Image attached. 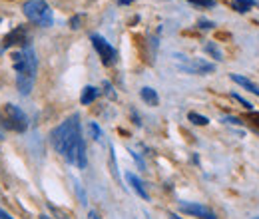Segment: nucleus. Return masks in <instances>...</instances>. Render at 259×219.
Returning a JSON list of instances; mask_svg holds the SVG:
<instances>
[{
	"mask_svg": "<svg viewBox=\"0 0 259 219\" xmlns=\"http://www.w3.org/2000/svg\"><path fill=\"white\" fill-rule=\"evenodd\" d=\"M84 138H82V132H80V116L78 114L70 116L58 127H54L52 134H50L52 148L60 156H64L68 163H76V150H78V144Z\"/></svg>",
	"mask_w": 259,
	"mask_h": 219,
	"instance_id": "nucleus-1",
	"label": "nucleus"
},
{
	"mask_svg": "<svg viewBox=\"0 0 259 219\" xmlns=\"http://www.w3.org/2000/svg\"><path fill=\"white\" fill-rule=\"evenodd\" d=\"M12 64L16 70V88L22 96H28L32 92L36 82V70H38V58L32 46L24 48L22 52L12 54Z\"/></svg>",
	"mask_w": 259,
	"mask_h": 219,
	"instance_id": "nucleus-2",
	"label": "nucleus"
},
{
	"mask_svg": "<svg viewBox=\"0 0 259 219\" xmlns=\"http://www.w3.org/2000/svg\"><path fill=\"white\" fill-rule=\"evenodd\" d=\"M0 127L16 134H24L28 129V116L14 104H6L0 108Z\"/></svg>",
	"mask_w": 259,
	"mask_h": 219,
	"instance_id": "nucleus-3",
	"label": "nucleus"
},
{
	"mask_svg": "<svg viewBox=\"0 0 259 219\" xmlns=\"http://www.w3.org/2000/svg\"><path fill=\"white\" fill-rule=\"evenodd\" d=\"M22 12L30 22L38 24V26H44V28L50 26L52 20H54L52 8H50V4L46 0H28V2H24L22 4Z\"/></svg>",
	"mask_w": 259,
	"mask_h": 219,
	"instance_id": "nucleus-4",
	"label": "nucleus"
},
{
	"mask_svg": "<svg viewBox=\"0 0 259 219\" xmlns=\"http://www.w3.org/2000/svg\"><path fill=\"white\" fill-rule=\"evenodd\" d=\"M178 70L186 72V74H194V76H205L215 72V64L205 62L201 58H184L178 56Z\"/></svg>",
	"mask_w": 259,
	"mask_h": 219,
	"instance_id": "nucleus-5",
	"label": "nucleus"
},
{
	"mask_svg": "<svg viewBox=\"0 0 259 219\" xmlns=\"http://www.w3.org/2000/svg\"><path fill=\"white\" fill-rule=\"evenodd\" d=\"M90 40H92V46L96 48L98 56H100V60H102V64L104 66H110V64L116 62V50L112 48V44L104 38V36H100V34H92L90 36Z\"/></svg>",
	"mask_w": 259,
	"mask_h": 219,
	"instance_id": "nucleus-6",
	"label": "nucleus"
},
{
	"mask_svg": "<svg viewBox=\"0 0 259 219\" xmlns=\"http://www.w3.org/2000/svg\"><path fill=\"white\" fill-rule=\"evenodd\" d=\"M180 211H182V213H188V215H192V217H197V219H218L213 209H209V207L203 205V203H195V201H182V203H180Z\"/></svg>",
	"mask_w": 259,
	"mask_h": 219,
	"instance_id": "nucleus-7",
	"label": "nucleus"
},
{
	"mask_svg": "<svg viewBox=\"0 0 259 219\" xmlns=\"http://www.w3.org/2000/svg\"><path fill=\"white\" fill-rule=\"evenodd\" d=\"M26 36H28V32L24 26H18V28H14L12 32H8L6 36H4V48H10V46H14V44H22L24 40H26Z\"/></svg>",
	"mask_w": 259,
	"mask_h": 219,
	"instance_id": "nucleus-8",
	"label": "nucleus"
},
{
	"mask_svg": "<svg viewBox=\"0 0 259 219\" xmlns=\"http://www.w3.org/2000/svg\"><path fill=\"white\" fill-rule=\"evenodd\" d=\"M126 180H128V184L132 186V189L142 197V199H150V195H148V191H146V188H144V182L138 178V176H134V173H126Z\"/></svg>",
	"mask_w": 259,
	"mask_h": 219,
	"instance_id": "nucleus-9",
	"label": "nucleus"
},
{
	"mask_svg": "<svg viewBox=\"0 0 259 219\" xmlns=\"http://www.w3.org/2000/svg\"><path fill=\"white\" fill-rule=\"evenodd\" d=\"M229 78H231L235 84L243 86L247 92H251V94H255L259 98V86H257V84H253L251 80H247V78H243V76H239V74H229Z\"/></svg>",
	"mask_w": 259,
	"mask_h": 219,
	"instance_id": "nucleus-10",
	"label": "nucleus"
},
{
	"mask_svg": "<svg viewBox=\"0 0 259 219\" xmlns=\"http://www.w3.org/2000/svg\"><path fill=\"white\" fill-rule=\"evenodd\" d=\"M140 98H142L148 106H158V104H160V96H158V92H156L154 88H148V86L140 90Z\"/></svg>",
	"mask_w": 259,
	"mask_h": 219,
	"instance_id": "nucleus-11",
	"label": "nucleus"
},
{
	"mask_svg": "<svg viewBox=\"0 0 259 219\" xmlns=\"http://www.w3.org/2000/svg\"><path fill=\"white\" fill-rule=\"evenodd\" d=\"M98 96H100V90H98V88H94V86H86V88L82 90V94H80V104H82V106H90Z\"/></svg>",
	"mask_w": 259,
	"mask_h": 219,
	"instance_id": "nucleus-12",
	"label": "nucleus"
},
{
	"mask_svg": "<svg viewBox=\"0 0 259 219\" xmlns=\"http://www.w3.org/2000/svg\"><path fill=\"white\" fill-rule=\"evenodd\" d=\"M74 165H78L80 169H86V165H88V156H86V142H84V140L78 144V150H76V163H74Z\"/></svg>",
	"mask_w": 259,
	"mask_h": 219,
	"instance_id": "nucleus-13",
	"label": "nucleus"
},
{
	"mask_svg": "<svg viewBox=\"0 0 259 219\" xmlns=\"http://www.w3.org/2000/svg\"><path fill=\"white\" fill-rule=\"evenodd\" d=\"M253 6H255V0H233V8H235L239 14L249 12Z\"/></svg>",
	"mask_w": 259,
	"mask_h": 219,
	"instance_id": "nucleus-14",
	"label": "nucleus"
},
{
	"mask_svg": "<svg viewBox=\"0 0 259 219\" xmlns=\"http://www.w3.org/2000/svg\"><path fill=\"white\" fill-rule=\"evenodd\" d=\"M203 50H205L209 56H213V60H224V54H222V50L215 46V42H207Z\"/></svg>",
	"mask_w": 259,
	"mask_h": 219,
	"instance_id": "nucleus-15",
	"label": "nucleus"
},
{
	"mask_svg": "<svg viewBox=\"0 0 259 219\" xmlns=\"http://www.w3.org/2000/svg\"><path fill=\"white\" fill-rule=\"evenodd\" d=\"M188 120L195 125H207L209 124V120L205 118V116H201V114H197V112H190L188 114Z\"/></svg>",
	"mask_w": 259,
	"mask_h": 219,
	"instance_id": "nucleus-16",
	"label": "nucleus"
},
{
	"mask_svg": "<svg viewBox=\"0 0 259 219\" xmlns=\"http://www.w3.org/2000/svg\"><path fill=\"white\" fill-rule=\"evenodd\" d=\"M231 98H233V100H237V102H239V104H241V106H243L245 110L253 112V104H251V102H247V100H245L243 96H239V94H235V92H231Z\"/></svg>",
	"mask_w": 259,
	"mask_h": 219,
	"instance_id": "nucleus-17",
	"label": "nucleus"
},
{
	"mask_svg": "<svg viewBox=\"0 0 259 219\" xmlns=\"http://www.w3.org/2000/svg\"><path fill=\"white\" fill-rule=\"evenodd\" d=\"M88 129H90V134H92V138H94L96 142L102 140V129H100V125H98L96 122H90V124H88Z\"/></svg>",
	"mask_w": 259,
	"mask_h": 219,
	"instance_id": "nucleus-18",
	"label": "nucleus"
},
{
	"mask_svg": "<svg viewBox=\"0 0 259 219\" xmlns=\"http://www.w3.org/2000/svg\"><path fill=\"white\" fill-rule=\"evenodd\" d=\"M186 2H192L195 6H203V8H211L215 6V0H186Z\"/></svg>",
	"mask_w": 259,
	"mask_h": 219,
	"instance_id": "nucleus-19",
	"label": "nucleus"
},
{
	"mask_svg": "<svg viewBox=\"0 0 259 219\" xmlns=\"http://www.w3.org/2000/svg\"><path fill=\"white\" fill-rule=\"evenodd\" d=\"M104 92H106V96H110L112 100H116V92H114V86H112L110 82H104Z\"/></svg>",
	"mask_w": 259,
	"mask_h": 219,
	"instance_id": "nucleus-20",
	"label": "nucleus"
},
{
	"mask_svg": "<svg viewBox=\"0 0 259 219\" xmlns=\"http://www.w3.org/2000/svg\"><path fill=\"white\" fill-rule=\"evenodd\" d=\"M197 26H199L201 30H211L215 24H213V22H209V20H199V24H197Z\"/></svg>",
	"mask_w": 259,
	"mask_h": 219,
	"instance_id": "nucleus-21",
	"label": "nucleus"
},
{
	"mask_svg": "<svg viewBox=\"0 0 259 219\" xmlns=\"http://www.w3.org/2000/svg\"><path fill=\"white\" fill-rule=\"evenodd\" d=\"M224 122L231 125H241V120H239L237 116H227V118H224Z\"/></svg>",
	"mask_w": 259,
	"mask_h": 219,
	"instance_id": "nucleus-22",
	"label": "nucleus"
},
{
	"mask_svg": "<svg viewBox=\"0 0 259 219\" xmlns=\"http://www.w3.org/2000/svg\"><path fill=\"white\" fill-rule=\"evenodd\" d=\"M76 191H78V195H80V203L82 205H86V195H84V191H82V186L76 182Z\"/></svg>",
	"mask_w": 259,
	"mask_h": 219,
	"instance_id": "nucleus-23",
	"label": "nucleus"
},
{
	"mask_svg": "<svg viewBox=\"0 0 259 219\" xmlns=\"http://www.w3.org/2000/svg\"><path fill=\"white\" fill-rule=\"evenodd\" d=\"M80 20H82V16H74L72 20H70V28H80Z\"/></svg>",
	"mask_w": 259,
	"mask_h": 219,
	"instance_id": "nucleus-24",
	"label": "nucleus"
},
{
	"mask_svg": "<svg viewBox=\"0 0 259 219\" xmlns=\"http://www.w3.org/2000/svg\"><path fill=\"white\" fill-rule=\"evenodd\" d=\"M132 157H134V159H136V163H138V165H140V167H142V169H146V163H144V159H142V157L138 156V154H136V152H132Z\"/></svg>",
	"mask_w": 259,
	"mask_h": 219,
	"instance_id": "nucleus-25",
	"label": "nucleus"
},
{
	"mask_svg": "<svg viewBox=\"0 0 259 219\" xmlns=\"http://www.w3.org/2000/svg\"><path fill=\"white\" fill-rule=\"evenodd\" d=\"M88 219H102V217L98 215V211H94V209H92V211H88Z\"/></svg>",
	"mask_w": 259,
	"mask_h": 219,
	"instance_id": "nucleus-26",
	"label": "nucleus"
},
{
	"mask_svg": "<svg viewBox=\"0 0 259 219\" xmlns=\"http://www.w3.org/2000/svg\"><path fill=\"white\" fill-rule=\"evenodd\" d=\"M50 209H52V211H54V213H56V215H58V217H60V219H68V217H66V215H64V213H60V211H56V209H54L52 205H50Z\"/></svg>",
	"mask_w": 259,
	"mask_h": 219,
	"instance_id": "nucleus-27",
	"label": "nucleus"
},
{
	"mask_svg": "<svg viewBox=\"0 0 259 219\" xmlns=\"http://www.w3.org/2000/svg\"><path fill=\"white\" fill-rule=\"evenodd\" d=\"M0 219H12V217H10V215H8L4 209H0Z\"/></svg>",
	"mask_w": 259,
	"mask_h": 219,
	"instance_id": "nucleus-28",
	"label": "nucleus"
},
{
	"mask_svg": "<svg viewBox=\"0 0 259 219\" xmlns=\"http://www.w3.org/2000/svg\"><path fill=\"white\" fill-rule=\"evenodd\" d=\"M134 0H118V4H132Z\"/></svg>",
	"mask_w": 259,
	"mask_h": 219,
	"instance_id": "nucleus-29",
	"label": "nucleus"
},
{
	"mask_svg": "<svg viewBox=\"0 0 259 219\" xmlns=\"http://www.w3.org/2000/svg\"><path fill=\"white\" fill-rule=\"evenodd\" d=\"M251 116H253V120H257V124H259V112H251Z\"/></svg>",
	"mask_w": 259,
	"mask_h": 219,
	"instance_id": "nucleus-30",
	"label": "nucleus"
},
{
	"mask_svg": "<svg viewBox=\"0 0 259 219\" xmlns=\"http://www.w3.org/2000/svg\"><path fill=\"white\" fill-rule=\"evenodd\" d=\"M167 217H169V219H182V217H180V215H178V213H169Z\"/></svg>",
	"mask_w": 259,
	"mask_h": 219,
	"instance_id": "nucleus-31",
	"label": "nucleus"
},
{
	"mask_svg": "<svg viewBox=\"0 0 259 219\" xmlns=\"http://www.w3.org/2000/svg\"><path fill=\"white\" fill-rule=\"evenodd\" d=\"M40 219H52V217H48L46 213H42V215H40Z\"/></svg>",
	"mask_w": 259,
	"mask_h": 219,
	"instance_id": "nucleus-32",
	"label": "nucleus"
},
{
	"mask_svg": "<svg viewBox=\"0 0 259 219\" xmlns=\"http://www.w3.org/2000/svg\"><path fill=\"white\" fill-rule=\"evenodd\" d=\"M0 140H2V127H0Z\"/></svg>",
	"mask_w": 259,
	"mask_h": 219,
	"instance_id": "nucleus-33",
	"label": "nucleus"
}]
</instances>
